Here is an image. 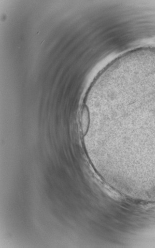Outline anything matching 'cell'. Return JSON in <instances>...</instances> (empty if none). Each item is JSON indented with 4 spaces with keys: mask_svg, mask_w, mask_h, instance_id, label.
Instances as JSON below:
<instances>
[{
    "mask_svg": "<svg viewBox=\"0 0 155 248\" xmlns=\"http://www.w3.org/2000/svg\"><path fill=\"white\" fill-rule=\"evenodd\" d=\"M89 113L87 107L83 109L81 115V127L83 133L87 132L89 126Z\"/></svg>",
    "mask_w": 155,
    "mask_h": 248,
    "instance_id": "6da1fadb",
    "label": "cell"
}]
</instances>
